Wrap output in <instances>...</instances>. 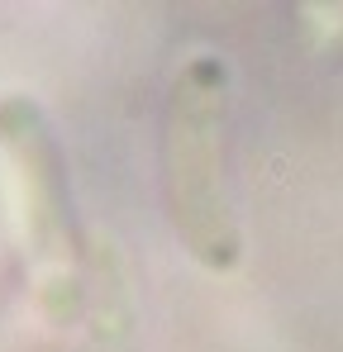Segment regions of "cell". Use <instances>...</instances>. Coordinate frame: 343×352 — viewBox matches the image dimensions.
<instances>
[{"mask_svg":"<svg viewBox=\"0 0 343 352\" xmlns=\"http://www.w3.org/2000/svg\"><path fill=\"white\" fill-rule=\"evenodd\" d=\"M163 172L172 219L205 267H233L238 224L225 162V67L215 58L186 62L163 119Z\"/></svg>","mask_w":343,"mask_h":352,"instance_id":"6da1fadb","label":"cell"},{"mask_svg":"<svg viewBox=\"0 0 343 352\" xmlns=\"http://www.w3.org/2000/svg\"><path fill=\"white\" fill-rule=\"evenodd\" d=\"M91 352H134V305L124 286H105L101 314L91 324Z\"/></svg>","mask_w":343,"mask_h":352,"instance_id":"7a4b0ae2","label":"cell"}]
</instances>
